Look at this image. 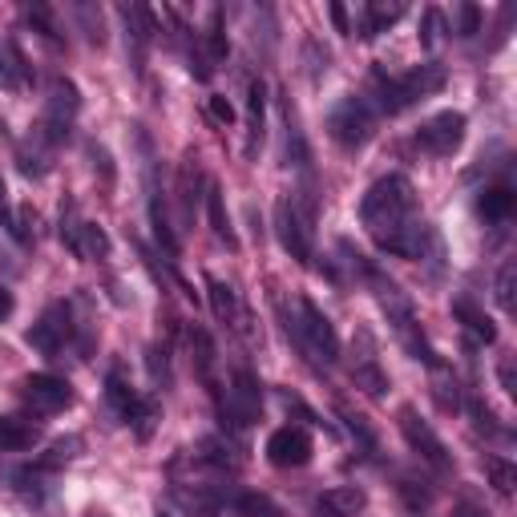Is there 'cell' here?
Here are the masks:
<instances>
[{
  "label": "cell",
  "mask_w": 517,
  "mask_h": 517,
  "mask_svg": "<svg viewBox=\"0 0 517 517\" xmlns=\"http://www.w3.org/2000/svg\"><path fill=\"white\" fill-rule=\"evenodd\" d=\"M360 223L380 251L400 259H425V247L437 243L421 219L417 190L404 174H388L368 186V194L360 198Z\"/></svg>",
  "instance_id": "cell-1"
},
{
  "label": "cell",
  "mask_w": 517,
  "mask_h": 517,
  "mask_svg": "<svg viewBox=\"0 0 517 517\" xmlns=\"http://www.w3.org/2000/svg\"><path fill=\"white\" fill-rule=\"evenodd\" d=\"M287 332L295 336V344H299L303 356H312L320 364H336L340 360V336H336L332 320L307 295L295 299V316L287 320Z\"/></svg>",
  "instance_id": "cell-2"
},
{
  "label": "cell",
  "mask_w": 517,
  "mask_h": 517,
  "mask_svg": "<svg viewBox=\"0 0 517 517\" xmlns=\"http://www.w3.org/2000/svg\"><path fill=\"white\" fill-rule=\"evenodd\" d=\"M77 114H81V93H77V85H73V81H65V77H57V81L49 85V97H45V118H41L37 134H41L49 146H61V142L73 134Z\"/></svg>",
  "instance_id": "cell-3"
},
{
  "label": "cell",
  "mask_w": 517,
  "mask_h": 517,
  "mask_svg": "<svg viewBox=\"0 0 517 517\" xmlns=\"http://www.w3.org/2000/svg\"><path fill=\"white\" fill-rule=\"evenodd\" d=\"M328 134L336 146L344 150H364L368 138L376 134V118H372V106L364 97H344L340 106L328 114Z\"/></svg>",
  "instance_id": "cell-4"
},
{
  "label": "cell",
  "mask_w": 517,
  "mask_h": 517,
  "mask_svg": "<svg viewBox=\"0 0 517 517\" xmlns=\"http://www.w3.org/2000/svg\"><path fill=\"white\" fill-rule=\"evenodd\" d=\"M396 417H400V433H404V441H408V449H412V453H417L433 473H453V457H449L445 441L433 433V425L421 417L417 408L404 404V408L396 412Z\"/></svg>",
  "instance_id": "cell-5"
},
{
  "label": "cell",
  "mask_w": 517,
  "mask_h": 517,
  "mask_svg": "<svg viewBox=\"0 0 517 517\" xmlns=\"http://www.w3.org/2000/svg\"><path fill=\"white\" fill-rule=\"evenodd\" d=\"M106 400H110V408L118 412V421L134 425L142 441L150 437V429H154V421H158V404H154V400H142L138 388H134L122 372H110V376H106Z\"/></svg>",
  "instance_id": "cell-6"
},
{
  "label": "cell",
  "mask_w": 517,
  "mask_h": 517,
  "mask_svg": "<svg viewBox=\"0 0 517 517\" xmlns=\"http://www.w3.org/2000/svg\"><path fill=\"white\" fill-rule=\"evenodd\" d=\"M461 142H465V114H457V110H441L417 130V146L433 158H453L461 150Z\"/></svg>",
  "instance_id": "cell-7"
},
{
  "label": "cell",
  "mask_w": 517,
  "mask_h": 517,
  "mask_svg": "<svg viewBox=\"0 0 517 517\" xmlns=\"http://www.w3.org/2000/svg\"><path fill=\"white\" fill-rule=\"evenodd\" d=\"M275 235L283 243V251L299 263H312V227H307V219L299 215L295 198H279L275 202Z\"/></svg>",
  "instance_id": "cell-8"
},
{
  "label": "cell",
  "mask_w": 517,
  "mask_h": 517,
  "mask_svg": "<svg viewBox=\"0 0 517 517\" xmlns=\"http://www.w3.org/2000/svg\"><path fill=\"white\" fill-rule=\"evenodd\" d=\"M219 408H223V421H231V429H247L259 417V408H263L259 380L247 368H239L235 380H231V388H227V400Z\"/></svg>",
  "instance_id": "cell-9"
},
{
  "label": "cell",
  "mask_w": 517,
  "mask_h": 517,
  "mask_svg": "<svg viewBox=\"0 0 517 517\" xmlns=\"http://www.w3.org/2000/svg\"><path fill=\"white\" fill-rule=\"evenodd\" d=\"M352 380H356V388H364L372 400H384V392H388V376H384V368H380L376 340H372L368 328H360L356 340H352Z\"/></svg>",
  "instance_id": "cell-10"
},
{
  "label": "cell",
  "mask_w": 517,
  "mask_h": 517,
  "mask_svg": "<svg viewBox=\"0 0 517 517\" xmlns=\"http://www.w3.org/2000/svg\"><path fill=\"white\" fill-rule=\"evenodd\" d=\"M29 348L33 352H41V356H57L69 340H73V312L65 303H53V307H45V316L29 328Z\"/></svg>",
  "instance_id": "cell-11"
},
{
  "label": "cell",
  "mask_w": 517,
  "mask_h": 517,
  "mask_svg": "<svg viewBox=\"0 0 517 517\" xmlns=\"http://www.w3.org/2000/svg\"><path fill=\"white\" fill-rule=\"evenodd\" d=\"M267 461L275 469H303L312 461V437H307V429H299V425L275 429L267 437Z\"/></svg>",
  "instance_id": "cell-12"
},
{
  "label": "cell",
  "mask_w": 517,
  "mask_h": 517,
  "mask_svg": "<svg viewBox=\"0 0 517 517\" xmlns=\"http://www.w3.org/2000/svg\"><path fill=\"white\" fill-rule=\"evenodd\" d=\"M21 396L29 400V408H33V412H45V417H49V412H65V408L73 404V388H69V380L49 376V372L25 376Z\"/></svg>",
  "instance_id": "cell-13"
},
{
  "label": "cell",
  "mask_w": 517,
  "mask_h": 517,
  "mask_svg": "<svg viewBox=\"0 0 517 517\" xmlns=\"http://www.w3.org/2000/svg\"><path fill=\"white\" fill-rule=\"evenodd\" d=\"M441 85H445V69H441L437 61H429V65H417L412 73L396 77V89H400V101H404V110L412 106V101H425L429 93H437Z\"/></svg>",
  "instance_id": "cell-14"
},
{
  "label": "cell",
  "mask_w": 517,
  "mask_h": 517,
  "mask_svg": "<svg viewBox=\"0 0 517 517\" xmlns=\"http://www.w3.org/2000/svg\"><path fill=\"white\" fill-rule=\"evenodd\" d=\"M364 505H368V493L360 485H332L320 493L316 513L320 517H356V513H364Z\"/></svg>",
  "instance_id": "cell-15"
},
{
  "label": "cell",
  "mask_w": 517,
  "mask_h": 517,
  "mask_svg": "<svg viewBox=\"0 0 517 517\" xmlns=\"http://www.w3.org/2000/svg\"><path fill=\"white\" fill-rule=\"evenodd\" d=\"M206 186V178H202V166H198V158L194 154H186L182 158V166H178V178H174V190H178V206H182V219H194V206H198V190Z\"/></svg>",
  "instance_id": "cell-16"
},
{
  "label": "cell",
  "mask_w": 517,
  "mask_h": 517,
  "mask_svg": "<svg viewBox=\"0 0 517 517\" xmlns=\"http://www.w3.org/2000/svg\"><path fill=\"white\" fill-rule=\"evenodd\" d=\"M263 126H267V89L259 77L247 81V154L263 146Z\"/></svg>",
  "instance_id": "cell-17"
},
{
  "label": "cell",
  "mask_w": 517,
  "mask_h": 517,
  "mask_svg": "<svg viewBox=\"0 0 517 517\" xmlns=\"http://www.w3.org/2000/svg\"><path fill=\"white\" fill-rule=\"evenodd\" d=\"M41 441V429L25 417H0V453H25Z\"/></svg>",
  "instance_id": "cell-18"
},
{
  "label": "cell",
  "mask_w": 517,
  "mask_h": 517,
  "mask_svg": "<svg viewBox=\"0 0 517 517\" xmlns=\"http://www.w3.org/2000/svg\"><path fill=\"white\" fill-rule=\"evenodd\" d=\"M453 316L465 324V332H469L473 340H481V344H493V340H497V328H493V320L481 312V307H477L469 295H457V299H453Z\"/></svg>",
  "instance_id": "cell-19"
},
{
  "label": "cell",
  "mask_w": 517,
  "mask_h": 517,
  "mask_svg": "<svg viewBox=\"0 0 517 517\" xmlns=\"http://www.w3.org/2000/svg\"><path fill=\"white\" fill-rule=\"evenodd\" d=\"M206 219H211V231H215L219 243L239 251V239H235V227H231V215H227V202H223V190L215 182H206Z\"/></svg>",
  "instance_id": "cell-20"
},
{
  "label": "cell",
  "mask_w": 517,
  "mask_h": 517,
  "mask_svg": "<svg viewBox=\"0 0 517 517\" xmlns=\"http://www.w3.org/2000/svg\"><path fill=\"white\" fill-rule=\"evenodd\" d=\"M206 299H211V312L219 324H235L239 320V303H235V287L215 279V275H206Z\"/></svg>",
  "instance_id": "cell-21"
},
{
  "label": "cell",
  "mask_w": 517,
  "mask_h": 517,
  "mask_svg": "<svg viewBox=\"0 0 517 517\" xmlns=\"http://www.w3.org/2000/svg\"><path fill=\"white\" fill-rule=\"evenodd\" d=\"M477 215H481L485 223H505V219L513 215V190H509V186H489V190H481Z\"/></svg>",
  "instance_id": "cell-22"
},
{
  "label": "cell",
  "mask_w": 517,
  "mask_h": 517,
  "mask_svg": "<svg viewBox=\"0 0 517 517\" xmlns=\"http://www.w3.org/2000/svg\"><path fill=\"white\" fill-rule=\"evenodd\" d=\"M429 372H433V396H437V404L445 412H457L461 408V384H457L453 368L437 360V364H429Z\"/></svg>",
  "instance_id": "cell-23"
},
{
  "label": "cell",
  "mask_w": 517,
  "mask_h": 517,
  "mask_svg": "<svg viewBox=\"0 0 517 517\" xmlns=\"http://www.w3.org/2000/svg\"><path fill=\"white\" fill-rule=\"evenodd\" d=\"M404 17V5H384V0H372L360 17V37H376V33H388V25H396Z\"/></svg>",
  "instance_id": "cell-24"
},
{
  "label": "cell",
  "mask_w": 517,
  "mask_h": 517,
  "mask_svg": "<svg viewBox=\"0 0 517 517\" xmlns=\"http://www.w3.org/2000/svg\"><path fill=\"white\" fill-rule=\"evenodd\" d=\"M150 227H154L158 247H162L166 259L174 263V259H178V235H174V227H170V219H166V206L158 202V190H150Z\"/></svg>",
  "instance_id": "cell-25"
},
{
  "label": "cell",
  "mask_w": 517,
  "mask_h": 517,
  "mask_svg": "<svg viewBox=\"0 0 517 517\" xmlns=\"http://www.w3.org/2000/svg\"><path fill=\"white\" fill-rule=\"evenodd\" d=\"M17 158H21V170H25V174L41 178V174H49V166H53V146H49L41 134H33V142H25V146L17 150Z\"/></svg>",
  "instance_id": "cell-26"
},
{
  "label": "cell",
  "mask_w": 517,
  "mask_h": 517,
  "mask_svg": "<svg viewBox=\"0 0 517 517\" xmlns=\"http://www.w3.org/2000/svg\"><path fill=\"white\" fill-rule=\"evenodd\" d=\"M190 352H194V368L206 384H215V344L202 328H190Z\"/></svg>",
  "instance_id": "cell-27"
},
{
  "label": "cell",
  "mask_w": 517,
  "mask_h": 517,
  "mask_svg": "<svg viewBox=\"0 0 517 517\" xmlns=\"http://www.w3.org/2000/svg\"><path fill=\"white\" fill-rule=\"evenodd\" d=\"M202 53L211 57V65H223V61H227V53H231V45H227V29H223V9H215V13H211V29L202 33Z\"/></svg>",
  "instance_id": "cell-28"
},
{
  "label": "cell",
  "mask_w": 517,
  "mask_h": 517,
  "mask_svg": "<svg viewBox=\"0 0 517 517\" xmlns=\"http://www.w3.org/2000/svg\"><path fill=\"white\" fill-rule=\"evenodd\" d=\"M485 477H489V485H493L501 497H509V493L517 489V465L505 461V457H497V453L485 457Z\"/></svg>",
  "instance_id": "cell-29"
},
{
  "label": "cell",
  "mask_w": 517,
  "mask_h": 517,
  "mask_svg": "<svg viewBox=\"0 0 517 517\" xmlns=\"http://www.w3.org/2000/svg\"><path fill=\"white\" fill-rule=\"evenodd\" d=\"M110 255V239L97 223H81V239H77V259H106Z\"/></svg>",
  "instance_id": "cell-30"
},
{
  "label": "cell",
  "mask_w": 517,
  "mask_h": 517,
  "mask_svg": "<svg viewBox=\"0 0 517 517\" xmlns=\"http://www.w3.org/2000/svg\"><path fill=\"white\" fill-rule=\"evenodd\" d=\"M235 517H283V509L267 493H239L235 497Z\"/></svg>",
  "instance_id": "cell-31"
},
{
  "label": "cell",
  "mask_w": 517,
  "mask_h": 517,
  "mask_svg": "<svg viewBox=\"0 0 517 517\" xmlns=\"http://www.w3.org/2000/svg\"><path fill=\"white\" fill-rule=\"evenodd\" d=\"M400 497H404V505L412 509V513H425L429 505H433V485L429 481H417V477H400Z\"/></svg>",
  "instance_id": "cell-32"
},
{
  "label": "cell",
  "mask_w": 517,
  "mask_h": 517,
  "mask_svg": "<svg viewBox=\"0 0 517 517\" xmlns=\"http://www.w3.org/2000/svg\"><path fill=\"white\" fill-rule=\"evenodd\" d=\"M513 283H517V263L505 259L497 271V283H493V299L501 303V312H513Z\"/></svg>",
  "instance_id": "cell-33"
},
{
  "label": "cell",
  "mask_w": 517,
  "mask_h": 517,
  "mask_svg": "<svg viewBox=\"0 0 517 517\" xmlns=\"http://www.w3.org/2000/svg\"><path fill=\"white\" fill-rule=\"evenodd\" d=\"M25 17L41 29V37L45 41H53V45H61V29H57V21H53V9L49 5H41V0H33V5L25 9Z\"/></svg>",
  "instance_id": "cell-34"
},
{
  "label": "cell",
  "mask_w": 517,
  "mask_h": 517,
  "mask_svg": "<svg viewBox=\"0 0 517 517\" xmlns=\"http://www.w3.org/2000/svg\"><path fill=\"white\" fill-rule=\"evenodd\" d=\"M441 41H445V17L437 9H425L421 13V45L425 49H437Z\"/></svg>",
  "instance_id": "cell-35"
},
{
  "label": "cell",
  "mask_w": 517,
  "mask_h": 517,
  "mask_svg": "<svg viewBox=\"0 0 517 517\" xmlns=\"http://www.w3.org/2000/svg\"><path fill=\"white\" fill-rule=\"evenodd\" d=\"M77 449H81V441L77 437H69V441H57L41 461H37V469H61V465H69L73 457H77Z\"/></svg>",
  "instance_id": "cell-36"
},
{
  "label": "cell",
  "mask_w": 517,
  "mask_h": 517,
  "mask_svg": "<svg viewBox=\"0 0 517 517\" xmlns=\"http://www.w3.org/2000/svg\"><path fill=\"white\" fill-rule=\"evenodd\" d=\"M77 239H81V219H77V206L73 202H65L61 206V243L77 255Z\"/></svg>",
  "instance_id": "cell-37"
},
{
  "label": "cell",
  "mask_w": 517,
  "mask_h": 517,
  "mask_svg": "<svg viewBox=\"0 0 517 517\" xmlns=\"http://www.w3.org/2000/svg\"><path fill=\"white\" fill-rule=\"evenodd\" d=\"M89 158H93V170H101V186L114 190V158H110V150L89 142Z\"/></svg>",
  "instance_id": "cell-38"
},
{
  "label": "cell",
  "mask_w": 517,
  "mask_h": 517,
  "mask_svg": "<svg viewBox=\"0 0 517 517\" xmlns=\"http://www.w3.org/2000/svg\"><path fill=\"white\" fill-rule=\"evenodd\" d=\"M465 408H469V417H473V425H477L481 433H489V437H493V433H501V425H497V417H493V408H489V404L469 400Z\"/></svg>",
  "instance_id": "cell-39"
},
{
  "label": "cell",
  "mask_w": 517,
  "mask_h": 517,
  "mask_svg": "<svg viewBox=\"0 0 517 517\" xmlns=\"http://www.w3.org/2000/svg\"><path fill=\"white\" fill-rule=\"evenodd\" d=\"M481 33V9L477 5H461L457 9V37H473Z\"/></svg>",
  "instance_id": "cell-40"
},
{
  "label": "cell",
  "mask_w": 517,
  "mask_h": 517,
  "mask_svg": "<svg viewBox=\"0 0 517 517\" xmlns=\"http://www.w3.org/2000/svg\"><path fill=\"white\" fill-rule=\"evenodd\" d=\"M206 110H211V118L219 122V126H231L235 122V106L223 97V93H215V97H206Z\"/></svg>",
  "instance_id": "cell-41"
},
{
  "label": "cell",
  "mask_w": 517,
  "mask_h": 517,
  "mask_svg": "<svg viewBox=\"0 0 517 517\" xmlns=\"http://www.w3.org/2000/svg\"><path fill=\"white\" fill-rule=\"evenodd\" d=\"M73 13H77V17L85 21V29H89V41H97V45L106 41V33H101V13H97L93 5H77Z\"/></svg>",
  "instance_id": "cell-42"
},
{
  "label": "cell",
  "mask_w": 517,
  "mask_h": 517,
  "mask_svg": "<svg viewBox=\"0 0 517 517\" xmlns=\"http://www.w3.org/2000/svg\"><path fill=\"white\" fill-rule=\"evenodd\" d=\"M344 421H348L352 437H360V445H364V449H376V437H372V429L364 425V417H352V412H344Z\"/></svg>",
  "instance_id": "cell-43"
},
{
  "label": "cell",
  "mask_w": 517,
  "mask_h": 517,
  "mask_svg": "<svg viewBox=\"0 0 517 517\" xmlns=\"http://www.w3.org/2000/svg\"><path fill=\"white\" fill-rule=\"evenodd\" d=\"M150 372L158 384H170V364H166V352L162 348H150Z\"/></svg>",
  "instance_id": "cell-44"
},
{
  "label": "cell",
  "mask_w": 517,
  "mask_h": 517,
  "mask_svg": "<svg viewBox=\"0 0 517 517\" xmlns=\"http://www.w3.org/2000/svg\"><path fill=\"white\" fill-rule=\"evenodd\" d=\"M0 227L17 231V219H13V206H9V186H5V178H0Z\"/></svg>",
  "instance_id": "cell-45"
},
{
  "label": "cell",
  "mask_w": 517,
  "mask_h": 517,
  "mask_svg": "<svg viewBox=\"0 0 517 517\" xmlns=\"http://www.w3.org/2000/svg\"><path fill=\"white\" fill-rule=\"evenodd\" d=\"M0 89H9V93H13V89H21V77L13 73V65H9V57H5V53H0Z\"/></svg>",
  "instance_id": "cell-46"
},
{
  "label": "cell",
  "mask_w": 517,
  "mask_h": 517,
  "mask_svg": "<svg viewBox=\"0 0 517 517\" xmlns=\"http://www.w3.org/2000/svg\"><path fill=\"white\" fill-rule=\"evenodd\" d=\"M497 376H501V388H505V392L513 396V392H517V380H513V356H505V360H501Z\"/></svg>",
  "instance_id": "cell-47"
},
{
  "label": "cell",
  "mask_w": 517,
  "mask_h": 517,
  "mask_svg": "<svg viewBox=\"0 0 517 517\" xmlns=\"http://www.w3.org/2000/svg\"><path fill=\"white\" fill-rule=\"evenodd\" d=\"M13 307H17V299H13V291H9V287H0V324H5V320L13 316Z\"/></svg>",
  "instance_id": "cell-48"
},
{
  "label": "cell",
  "mask_w": 517,
  "mask_h": 517,
  "mask_svg": "<svg viewBox=\"0 0 517 517\" xmlns=\"http://www.w3.org/2000/svg\"><path fill=\"white\" fill-rule=\"evenodd\" d=\"M453 517H489V513H485L477 501H461V505L453 509Z\"/></svg>",
  "instance_id": "cell-49"
},
{
  "label": "cell",
  "mask_w": 517,
  "mask_h": 517,
  "mask_svg": "<svg viewBox=\"0 0 517 517\" xmlns=\"http://www.w3.org/2000/svg\"><path fill=\"white\" fill-rule=\"evenodd\" d=\"M332 21H336L340 33H352V29H348V9H344V5H332Z\"/></svg>",
  "instance_id": "cell-50"
}]
</instances>
